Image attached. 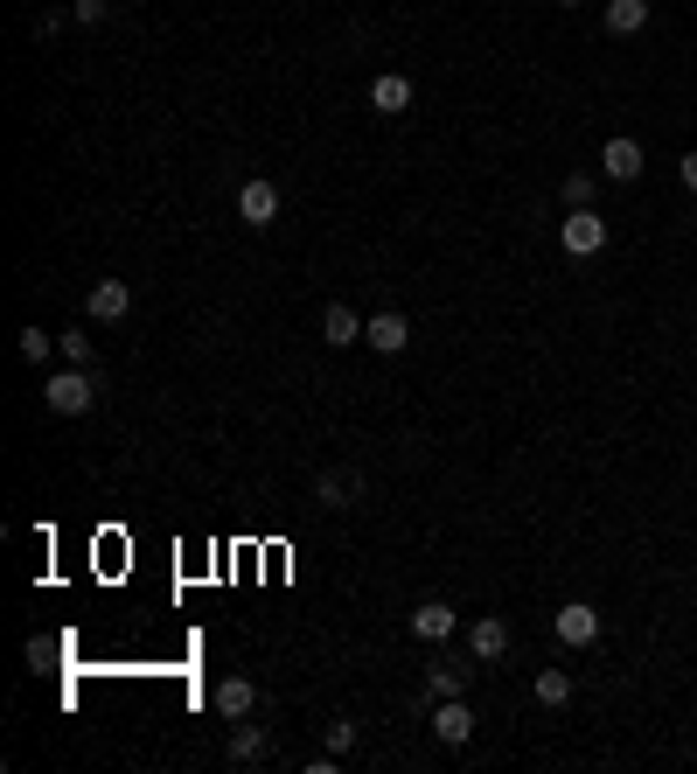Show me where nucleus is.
I'll return each mask as SVG.
<instances>
[{
	"mask_svg": "<svg viewBox=\"0 0 697 774\" xmlns=\"http://www.w3.org/2000/svg\"><path fill=\"white\" fill-rule=\"evenodd\" d=\"M42 405H49V411H63V419L91 411V405H98V370H77V364H70V370H57V377L42 384Z\"/></svg>",
	"mask_w": 697,
	"mask_h": 774,
	"instance_id": "nucleus-1",
	"label": "nucleus"
},
{
	"mask_svg": "<svg viewBox=\"0 0 697 774\" xmlns=\"http://www.w3.org/2000/svg\"><path fill=\"white\" fill-rule=\"evenodd\" d=\"M551 628H558L565 649H586V642H600V607H593V601H565L551 614Z\"/></svg>",
	"mask_w": 697,
	"mask_h": 774,
	"instance_id": "nucleus-2",
	"label": "nucleus"
},
{
	"mask_svg": "<svg viewBox=\"0 0 697 774\" xmlns=\"http://www.w3.org/2000/svg\"><path fill=\"white\" fill-rule=\"evenodd\" d=\"M475 684V656H440L426 669V705H440V698H460V691Z\"/></svg>",
	"mask_w": 697,
	"mask_h": 774,
	"instance_id": "nucleus-3",
	"label": "nucleus"
},
{
	"mask_svg": "<svg viewBox=\"0 0 697 774\" xmlns=\"http://www.w3.org/2000/svg\"><path fill=\"white\" fill-rule=\"evenodd\" d=\"M509 622H502V614H481V622H468V656L475 663H502L509 656Z\"/></svg>",
	"mask_w": 697,
	"mask_h": 774,
	"instance_id": "nucleus-4",
	"label": "nucleus"
},
{
	"mask_svg": "<svg viewBox=\"0 0 697 774\" xmlns=\"http://www.w3.org/2000/svg\"><path fill=\"white\" fill-rule=\"evenodd\" d=\"M84 315H91V321H106V328L126 321V315H133V287H126V279H98V287L84 294Z\"/></svg>",
	"mask_w": 697,
	"mask_h": 774,
	"instance_id": "nucleus-5",
	"label": "nucleus"
},
{
	"mask_svg": "<svg viewBox=\"0 0 697 774\" xmlns=\"http://www.w3.org/2000/svg\"><path fill=\"white\" fill-rule=\"evenodd\" d=\"M558 245L572 251V258H593V251L607 245V224H600V210H572V217H565V230H558Z\"/></svg>",
	"mask_w": 697,
	"mask_h": 774,
	"instance_id": "nucleus-6",
	"label": "nucleus"
},
{
	"mask_svg": "<svg viewBox=\"0 0 697 774\" xmlns=\"http://www.w3.org/2000/svg\"><path fill=\"white\" fill-rule=\"evenodd\" d=\"M600 175H607V182H635V175H641V140L614 133V140L600 147Z\"/></svg>",
	"mask_w": 697,
	"mask_h": 774,
	"instance_id": "nucleus-7",
	"label": "nucleus"
},
{
	"mask_svg": "<svg viewBox=\"0 0 697 774\" xmlns=\"http://www.w3.org/2000/svg\"><path fill=\"white\" fill-rule=\"evenodd\" d=\"M321 343H328V349L364 343V315H356V307H342V300H328V307H321Z\"/></svg>",
	"mask_w": 697,
	"mask_h": 774,
	"instance_id": "nucleus-8",
	"label": "nucleus"
},
{
	"mask_svg": "<svg viewBox=\"0 0 697 774\" xmlns=\"http://www.w3.org/2000/svg\"><path fill=\"white\" fill-rule=\"evenodd\" d=\"M356 496H364V475H356V468H328V475H315V503H321V509H349Z\"/></svg>",
	"mask_w": 697,
	"mask_h": 774,
	"instance_id": "nucleus-9",
	"label": "nucleus"
},
{
	"mask_svg": "<svg viewBox=\"0 0 697 774\" xmlns=\"http://www.w3.org/2000/svg\"><path fill=\"white\" fill-rule=\"evenodd\" d=\"M432 733H440V746H468L475 740V712L460 698H440V705H432Z\"/></svg>",
	"mask_w": 697,
	"mask_h": 774,
	"instance_id": "nucleus-10",
	"label": "nucleus"
},
{
	"mask_svg": "<svg viewBox=\"0 0 697 774\" xmlns=\"http://www.w3.org/2000/svg\"><path fill=\"white\" fill-rule=\"evenodd\" d=\"M370 106H377L384 119L411 112V77H398V70H377V77H370Z\"/></svg>",
	"mask_w": 697,
	"mask_h": 774,
	"instance_id": "nucleus-11",
	"label": "nucleus"
},
{
	"mask_svg": "<svg viewBox=\"0 0 697 774\" xmlns=\"http://www.w3.org/2000/svg\"><path fill=\"white\" fill-rule=\"evenodd\" d=\"M238 217H245L251 230L279 224V189H272V182H245V189H238Z\"/></svg>",
	"mask_w": 697,
	"mask_h": 774,
	"instance_id": "nucleus-12",
	"label": "nucleus"
},
{
	"mask_svg": "<svg viewBox=\"0 0 697 774\" xmlns=\"http://www.w3.org/2000/svg\"><path fill=\"white\" fill-rule=\"evenodd\" d=\"M454 628H460V614H454L447 601L411 607V635H419V642H454Z\"/></svg>",
	"mask_w": 697,
	"mask_h": 774,
	"instance_id": "nucleus-13",
	"label": "nucleus"
},
{
	"mask_svg": "<svg viewBox=\"0 0 697 774\" xmlns=\"http://www.w3.org/2000/svg\"><path fill=\"white\" fill-rule=\"evenodd\" d=\"M364 343H370L377 356H398V349L411 343V321H405V315H370V321H364Z\"/></svg>",
	"mask_w": 697,
	"mask_h": 774,
	"instance_id": "nucleus-14",
	"label": "nucleus"
},
{
	"mask_svg": "<svg viewBox=\"0 0 697 774\" xmlns=\"http://www.w3.org/2000/svg\"><path fill=\"white\" fill-rule=\"evenodd\" d=\"M600 21H607V36H641L649 29V0H607Z\"/></svg>",
	"mask_w": 697,
	"mask_h": 774,
	"instance_id": "nucleus-15",
	"label": "nucleus"
},
{
	"mask_svg": "<svg viewBox=\"0 0 697 774\" xmlns=\"http://www.w3.org/2000/svg\"><path fill=\"white\" fill-rule=\"evenodd\" d=\"M217 712H223V718H251V712H258V684H251V677H223V684H217Z\"/></svg>",
	"mask_w": 697,
	"mask_h": 774,
	"instance_id": "nucleus-16",
	"label": "nucleus"
},
{
	"mask_svg": "<svg viewBox=\"0 0 697 774\" xmlns=\"http://www.w3.org/2000/svg\"><path fill=\"white\" fill-rule=\"evenodd\" d=\"M266 754H272V733L266 726H238V733H230V761H238V767L266 761Z\"/></svg>",
	"mask_w": 697,
	"mask_h": 774,
	"instance_id": "nucleus-17",
	"label": "nucleus"
},
{
	"mask_svg": "<svg viewBox=\"0 0 697 774\" xmlns=\"http://www.w3.org/2000/svg\"><path fill=\"white\" fill-rule=\"evenodd\" d=\"M537 705L545 712H558V705H572V669H537Z\"/></svg>",
	"mask_w": 697,
	"mask_h": 774,
	"instance_id": "nucleus-18",
	"label": "nucleus"
},
{
	"mask_svg": "<svg viewBox=\"0 0 697 774\" xmlns=\"http://www.w3.org/2000/svg\"><path fill=\"white\" fill-rule=\"evenodd\" d=\"M57 349L70 356L77 370H98V349H91V335H84V328H63V335H57Z\"/></svg>",
	"mask_w": 697,
	"mask_h": 774,
	"instance_id": "nucleus-19",
	"label": "nucleus"
},
{
	"mask_svg": "<svg viewBox=\"0 0 697 774\" xmlns=\"http://www.w3.org/2000/svg\"><path fill=\"white\" fill-rule=\"evenodd\" d=\"M565 202H572V210H593V168H572V175H565Z\"/></svg>",
	"mask_w": 697,
	"mask_h": 774,
	"instance_id": "nucleus-20",
	"label": "nucleus"
},
{
	"mask_svg": "<svg viewBox=\"0 0 697 774\" xmlns=\"http://www.w3.org/2000/svg\"><path fill=\"white\" fill-rule=\"evenodd\" d=\"M49 349H57V335H42V328H21V356H29V364H49Z\"/></svg>",
	"mask_w": 697,
	"mask_h": 774,
	"instance_id": "nucleus-21",
	"label": "nucleus"
},
{
	"mask_svg": "<svg viewBox=\"0 0 697 774\" xmlns=\"http://www.w3.org/2000/svg\"><path fill=\"white\" fill-rule=\"evenodd\" d=\"M349 746H356V718H335L328 726V754H349Z\"/></svg>",
	"mask_w": 697,
	"mask_h": 774,
	"instance_id": "nucleus-22",
	"label": "nucleus"
},
{
	"mask_svg": "<svg viewBox=\"0 0 697 774\" xmlns=\"http://www.w3.org/2000/svg\"><path fill=\"white\" fill-rule=\"evenodd\" d=\"M70 21H84V29H98V21H106V0H77V8H70Z\"/></svg>",
	"mask_w": 697,
	"mask_h": 774,
	"instance_id": "nucleus-23",
	"label": "nucleus"
},
{
	"mask_svg": "<svg viewBox=\"0 0 697 774\" xmlns=\"http://www.w3.org/2000/svg\"><path fill=\"white\" fill-rule=\"evenodd\" d=\"M677 182H684V189L697 196V147H690V153H684V161H677Z\"/></svg>",
	"mask_w": 697,
	"mask_h": 774,
	"instance_id": "nucleus-24",
	"label": "nucleus"
},
{
	"mask_svg": "<svg viewBox=\"0 0 697 774\" xmlns=\"http://www.w3.org/2000/svg\"><path fill=\"white\" fill-rule=\"evenodd\" d=\"M551 8H586V0H551Z\"/></svg>",
	"mask_w": 697,
	"mask_h": 774,
	"instance_id": "nucleus-25",
	"label": "nucleus"
}]
</instances>
